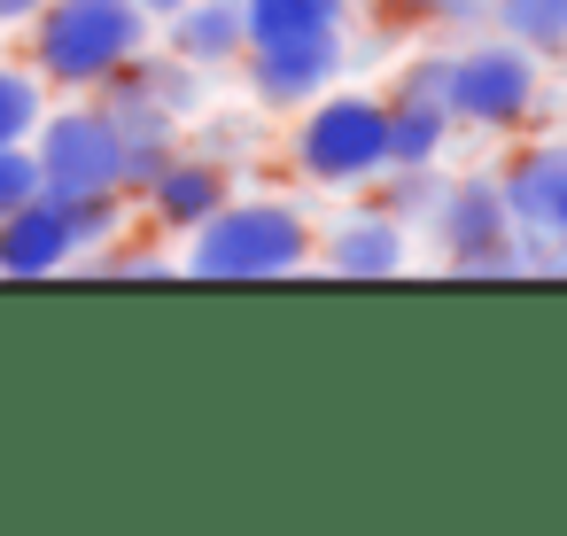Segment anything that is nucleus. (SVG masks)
<instances>
[{
	"mask_svg": "<svg viewBox=\"0 0 567 536\" xmlns=\"http://www.w3.org/2000/svg\"><path fill=\"white\" fill-rule=\"evenodd\" d=\"M319 257L311 241V218L296 203H272V195H226L195 234H187V257L179 272L195 280H288Z\"/></svg>",
	"mask_w": 567,
	"mask_h": 536,
	"instance_id": "1",
	"label": "nucleus"
},
{
	"mask_svg": "<svg viewBox=\"0 0 567 536\" xmlns=\"http://www.w3.org/2000/svg\"><path fill=\"white\" fill-rule=\"evenodd\" d=\"M148 40H156V24L141 17V0H48L32 17V71H40V86L94 94Z\"/></svg>",
	"mask_w": 567,
	"mask_h": 536,
	"instance_id": "2",
	"label": "nucleus"
},
{
	"mask_svg": "<svg viewBox=\"0 0 567 536\" xmlns=\"http://www.w3.org/2000/svg\"><path fill=\"white\" fill-rule=\"evenodd\" d=\"M389 164V110L381 94L358 86H327L296 110V172L311 187H373V172Z\"/></svg>",
	"mask_w": 567,
	"mask_h": 536,
	"instance_id": "3",
	"label": "nucleus"
},
{
	"mask_svg": "<svg viewBox=\"0 0 567 536\" xmlns=\"http://www.w3.org/2000/svg\"><path fill=\"white\" fill-rule=\"evenodd\" d=\"M32 164H40V195H125V133L102 102L79 110H48L32 125Z\"/></svg>",
	"mask_w": 567,
	"mask_h": 536,
	"instance_id": "4",
	"label": "nucleus"
},
{
	"mask_svg": "<svg viewBox=\"0 0 567 536\" xmlns=\"http://www.w3.org/2000/svg\"><path fill=\"white\" fill-rule=\"evenodd\" d=\"M544 94V55H528L520 40H474L451 48V125L474 133H513Z\"/></svg>",
	"mask_w": 567,
	"mask_h": 536,
	"instance_id": "5",
	"label": "nucleus"
},
{
	"mask_svg": "<svg viewBox=\"0 0 567 536\" xmlns=\"http://www.w3.org/2000/svg\"><path fill=\"white\" fill-rule=\"evenodd\" d=\"M249 102L265 117L303 110L311 94H327L342 79V32H311V40H280V48H249Z\"/></svg>",
	"mask_w": 567,
	"mask_h": 536,
	"instance_id": "6",
	"label": "nucleus"
},
{
	"mask_svg": "<svg viewBox=\"0 0 567 536\" xmlns=\"http://www.w3.org/2000/svg\"><path fill=\"white\" fill-rule=\"evenodd\" d=\"M420 226L435 234V249H443V265H451V272H458L466 257H482V249L513 241V218H505L497 172H466V179H443Z\"/></svg>",
	"mask_w": 567,
	"mask_h": 536,
	"instance_id": "7",
	"label": "nucleus"
},
{
	"mask_svg": "<svg viewBox=\"0 0 567 536\" xmlns=\"http://www.w3.org/2000/svg\"><path fill=\"white\" fill-rule=\"evenodd\" d=\"M234 195V164L210 156V148H172V164L141 187V210L156 234H195L218 203Z\"/></svg>",
	"mask_w": 567,
	"mask_h": 536,
	"instance_id": "8",
	"label": "nucleus"
},
{
	"mask_svg": "<svg viewBox=\"0 0 567 536\" xmlns=\"http://www.w3.org/2000/svg\"><path fill=\"white\" fill-rule=\"evenodd\" d=\"M71 257H79V241H71V210L55 195H32V203H17L9 218H0V272L9 280L63 272Z\"/></svg>",
	"mask_w": 567,
	"mask_h": 536,
	"instance_id": "9",
	"label": "nucleus"
},
{
	"mask_svg": "<svg viewBox=\"0 0 567 536\" xmlns=\"http://www.w3.org/2000/svg\"><path fill=\"white\" fill-rule=\"evenodd\" d=\"M156 48H172L179 63H195L210 79V71H226V63L249 55V17H241V0H187V9L164 17Z\"/></svg>",
	"mask_w": 567,
	"mask_h": 536,
	"instance_id": "10",
	"label": "nucleus"
},
{
	"mask_svg": "<svg viewBox=\"0 0 567 536\" xmlns=\"http://www.w3.org/2000/svg\"><path fill=\"white\" fill-rule=\"evenodd\" d=\"M404 265H412V241L389 210H358L327 234V272H342V280H389Z\"/></svg>",
	"mask_w": 567,
	"mask_h": 536,
	"instance_id": "11",
	"label": "nucleus"
},
{
	"mask_svg": "<svg viewBox=\"0 0 567 536\" xmlns=\"http://www.w3.org/2000/svg\"><path fill=\"white\" fill-rule=\"evenodd\" d=\"M389 110V164H443L451 148V110L443 102H404V94H381ZM381 164V172H389Z\"/></svg>",
	"mask_w": 567,
	"mask_h": 536,
	"instance_id": "12",
	"label": "nucleus"
},
{
	"mask_svg": "<svg viewBox=\"0 0 567 536\" xmlns=\"http://www.w3.org/2000/svg\"><path fill=\"white\" fill-rule=\"evenodd\" d=\"M241 17H249V48H280V40L342 32L350 0H241Z\"/></svg>",
	"mask_w": 567,
	"mask_h": 536,
	"instance_id": "13",
	"label": "nucleus"
},
{
	"mask_svg": "<svg viewBox=\"0 0 567 536\" xmlns=\"http://www.w3.org/2000/svg\"><path fill=\"white\" fill-rule=\"evenodd\" d=\"M489 17L528 55H567V0H489Z\"/></svg>",
	"mask_w": 567,
	"mask_h": 536,
	"instance_id": "14",
	"label": "nucleus"
},
{
	"mask_svg": "<svg viewBox=\"0 0 567 536\" xmlns=\"http://www.w3.org/2000/svg\"><path fill=\"white\" fill-rule=\"evenodd\" d=\"M373 179H381V203H373V210H389L396 226H420L427 203H435V187H443V164H389V172H373Z\"/></svg>",
	"mask_w": 567,
	"mask_h": 536,
	"instance_id": "15",
	"label": "nucleus"
},
{
	"mask_svg": "<svg viewBox=\"0 0 567 536\" xmlns=\"http://www.w3.org/2000/svg\"><path fill=\"white\" fill-rule=\"evenodd\" d=\"M40 117H48V86H40V71L0 63V148H9V141H32Z\"/></svg>",
	"mask_w": 567,
	"mask_h": 536,
	"instance_id": "16",
	"label": "nucleus"
},
{
	"mask_svg": "<svg viewBox=\"0 0 567 536\" xmlns=\"http://www.w3.org/2000/svg\"><path fill=\"white\" fill-rule=\"evenodd\" d=\"M389 94H404V102H443V110H451V48H420V55H404L396 79H389Z\"/></svg>",
	"mask_w": 567,
	"mask_h": 536,
	"instance_id": "17",
	"label": "nucleus"
},
{
	"mask_svg": "<svg viewBox=\"0 0 567 536\" xmlns=\"http://www.w3.org/2000/svg\"><path fill=\"white\" fill-rule=\"evenodd\" d=\"M489 17V0H381V24H474Z\"/></svg>",
	"mask_w": 567,
	"mask_h": 536,
	"instance_id": "18",
	"label": "nucleus"
},
{
	"mask_svg": "<svg viewBox=\"0 0 567 536\" xmlns=\"http://www.w3.org/2000/svg\"><path fill=\"white\" fill-rule=\"evenodd\" d=\"M40 195V164H32V141H9L0 148V218H9L17 203Z\"/></svg>",
	"mask_w": 567,
	"mask_h": 536,
	"instance_id": "19",
	"label": "nucleus"
},
{
	"mask_svg": "<svg viewBox=\"0 0 567 536\" xmlns=\"http://www.w3.org/2000/svg\"><path fill=\"white\" fill-rule=\"evenodd\" d=\"M536 241L567 249V179H559V195H551V210H544V234H536Z\"/></svg>",
	"mask_w": 567,
	"mask_h": 536,
	"instance_id": "20",
	"label": "nucleus"
},
{
	"mask_svg": "<svg viewBox=\"0 0 567 536\" xmlns=\"http://www.w3.org/2000/svg\"><path fill=\"white\" fill-rule=\"evenodd\" d=\"M48 9V0H0V24H32Z\"/></svg>",
	"mask_w": 567,
	"mask_h": 536,
	"instance_id": "21",
	"label": "nucleus"
},
{
	"mask_svg": "<svg viewBox=\"0 0 567 536\" xmlns=\"http://www.w3.org/2000/svg\"><path fill=\"white\" fill-rule=\"evenodd\" d=\"M172 9H187V0H141V17H148V24H164Z\"/></svg>",
	"mask_w": 567,
	"mask_h": 536,
	"instance_id": "22",
	"label": "nucleus"
}]
</instances>
